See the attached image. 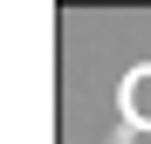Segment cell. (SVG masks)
<instances>
[{
	"label": "cell",
	"mask_w": 151,
	"mask_h": 144,
	"mask_svg": "<svg viewBox=\"0 0 151 144\" xmlns=\"http://www.w3.org/2000/svg\"><path fill=\"white\" fill-rule=\"evenodd\" d=\"M117 130H131L137 144L151 137V62H137L117 89Z\"/></svg>",
	"instance_id": "1"
}]
</instances>
